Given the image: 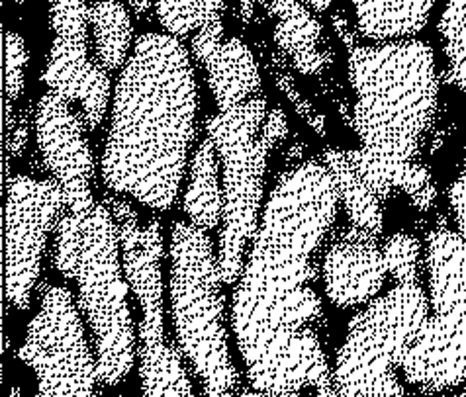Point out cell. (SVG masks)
<instances>
[{
	"mask_svg": "<svg viewBox=\"0 0 466 397\" xmlns=\"http://www.w3.org/2000/svg\"><path fill=\"white\" fill-rule=\"evenodd\" d=\"M20 358L35 374V397H98L96 356L85 337L79 303L65 286L44 293L25 329Z\"/></svg>",
	"mask_w": 466,
	"mask_h": 397,
	"instance_id": "8",
	"label": "cell"
},
{
	"mask_svg": "<svg viewBox=\"0 0 466 397\" xmlns=\"http://www.w3.org/2000/svg\"><path fill=\"white\" fill-rule=\"evenodd\" d=\"M449 203H451L452 215H455L457 232L466 241V155H464L459 176L452 181L449 188Z\"/></svg>",
	"mask_w": 466,
	"mask_h": 397,
	"instance_id": "28",
	"label": "cell"
},
{
	"mask_svg": "<svg viewBox=\"0 0 466 397\" xmlns=\"http://www.w3.org/2000/svg\"><path fill=\"white\" fill-rule=\"evenodd\" d=\"M273 76H275L277 86L284 94H287V98L294 104L296 112L308 122V125L312 127L316 134L326 135V120H323L321 114L300 94V91H298L294 81H292V76H289L287 73H280V71H275Z\"/></svg>",
	"mask_w": 466,
	"mask_h": 397,
	"instance_id": "27",
	"label": "cell"
},
{
	"mask_svg": "<svg viewBox=\"0 0 466 397\" xmlns=\"http://www.w3.org/2000/svg\"><path fill=\"white\" fill-rule=\"evenodd\" d=\"M198 86L188 49L171 34L137 37L114 88L102 178L149 210L173 208L197 135Z\"/></svg>",
	"mask_w": 466,
	"mask_h": 397,
	"instance_id": "2",
	"label": "cell"
},
{
	"mask_svg": "<svg viewBox=\"0 0 466 397\" xmlns=\"http://www.w3.org/2000/svg\"><path fill=\"white\" fill-rule=\"evenodd\" d=\"M222 164L210 137L200 144L190 159V178L185 192L183 208L188 222L204 232H214L224 220V186Z\"/></svg>",
	"mask_w": 466,
	"mask_h": 397,
	"instance_id": "18",
	"label": "cell"
},
{
	"mask_svg": "<svg viewBox=\"0 0 466 397\" xmlns=\"http://www.w3.org/2000/svg\"><path fill=\"white\" fill-rule=\"evenodd\" d=\"M321 163L328 166L333 176L335 186H338L339 192V200L351 225L379 237L384 227V215L380 208L382 200L374 194L355 171V166L349 161L347 151L326 149L321 155Z\"/></svg>",
	"mask_w": 466,
	"mask_h": 397,
	"instance_id": "20",
	"label": "cell"
},
{
	"mask_svg": "<svg viewBox=\"0 0 466 397\" xmlns=\"http://www.w3.org/2000/svg\"><path fill=\"white\" fill-rule=\"evenodd\" d=\"M153 6L167 34L180 40L206 24L222 20L226 0H155Z\"/></svg>",
	"mask_w": 466,
	"mask_h": 397,
	"instance_id": "22",
	"label": "cell"
},
{
	"mask_svg": "<svg viewBox=\"0 0 466 397\" xmlns=\"http://www.w3.org/2000/svg\"><path fill=\"white\" fill-rule=\"evenodd\" d=\"M6 397H22V395H20V390H18V388H12Z\"/></svg>",
	"mask_w": 466,
	"mask_h": 397,
	"instance_id": "35",
	"label": "cell"
},
{
	"mask_svg": "<svg viewBox=\"0 0 466 397\" xmlns=\"http://www.w3.org/2000/svg\"><path fill=\"white\" fill-rule=\"evenodd\" d=\"M355 93L353 130L360 147L347 151L362 181L380 200L406 192L420 212L433 208L437 188L418 161L437 114L439 79L433 49L420 40L349 49Z\"/></svg>",
	"mask_w": 466,
	"mask_h": 397,
	"instance_id": "3",
	"label": "cell"
},
{
	"mask_svg": "<svg viewBox=\"0 0 466 397\" xmlns=\"http://www.w3.org/2000/svg\"><path fill=\"white\" fill-rule=\"evenodd\" d=\"M306 3H308V6H312L318 12H326L335 3V0H306Z\"/></svg>",
	"mask_w": 466,
	"mask_h": 397,
	"instance_id": "34",
	"label": "cell"
},
{
	"mask_svg": "<svg viewBox=\"0 0 466 397\" xmlns=\"http://www.w3.org/2000/svg\"><path fill=\"white\" fill-rule=\"evenodd\" d=\"M275 18V44L292 67L308 76H319L333 63L329 45H323V25L302 0H270Z\"/></svg>",
	"mask_w": 466,
	"mask_h": 397,
	"instance_id": "16",
	"label": "cell"
},
{
	"mask_svg": "<svg viewBox=\"0 0 466 397\" xmlns=\"http://www.w3.org/2000/svg\"><path fill=\"white\" fill-rule=\"evenodd\" d=\"M430 315L420 282L396 284L359 312L335 358L333 386L341 397H406L398 370Z\"/></svg>",
	"mask_w": 466,
	"mask_h": 397,
	"instance_id": "7",
	"label": "cell"
},
{
	"mask_svg": "<svg viewBox=\"0 0 466 397\" xmlns=\"http://www.w3.org/2000/svg\"><path fill=\"white\" fill-rule=\"evenodd\" d=\"M35 139L42 159L65 196V212L86 217L95 206V159L85 137V120L61 94L47 91L35 108Z\"/></svg>",
	"mask_w": 466,
	"mask_h": 397,
	"instance_id": "11",
	"label": "cell"
},
{
	"mask_svg": "<svg viewBox=\"0 0 466 397\" xmlns=\"http://www.w3.org/2000/svg\"><path fill=\"white\" fill-rule=\"evenodd\" d=\"M206 132L222 164L224 220L218 264L226 284H236L261 222L268 155L287 139L289 120L280 106L268 110L267 98L257 94L236 108L214 114L206 122Z\"/></svg>",
	"mask_w": 466,
	"mask_h": 397,
	"instance_id": "5",
	"label": "cell"
},
{
	"mask_svg": "<svg viewBox=\"0 0 466 397\" xmlns=\"http://www.w3.org/2000/svg\"><path fill=\"white\" fill-rule=\"evenodd\" d=\"M339 192L321 161L284 173L261 213L231 300V327L253 390L341 397L314 323L316 253L338 217Z\"/></svg>",
	"mask_w": 466,
	"mask_h": 397,
	"instance_id": "1",
	"label": "cell"
},
{
	"mask_svg": "<svg viewBox=\"0 0 466 397\" xmlns=\"http://www.w3.org/2000/svg\"><path fill=\"white\" fill-rule=\"evenodd\" d=\"M382 254L388 274L396 284H416L420 282V241L408 233H396L384 243Z\"/></svg>",
	"mask_w": 466,
	"mask_h": 397,
	"instance_id": "26",
	"label": "cell"
},
{
	"mask_svg": "<svg viewBox=\"0 0 466 397\" xmlns=\"http://www.w3.org/2000/svg\"><path fill=\"white\" fill-rule=\"evenodd\" d=\"M169 298L177 344L206 397H238L239 374L228 342L226 284L208 232L175 222L169 245Z\"/></svg>",
	"mask_w": 466,
	"mask_h": 397,
	"instance_id": "4",
	"label": "cell"
},
{
	"mask_svg": "<svg viewBox=\"0 0 466 397\" xmlns=\"http://www.w3.org/2000/svg\"><path fill=\"white\" fill-rule=\"evenodd\" d=\"M79 310L93 335L100 383L120 386L134 368L137 337L127 305L118 225L106 202H96L85 222L83 249L76 266Z\"/></svg>",
	"mask_w": 466,
	"mask_h": 397,
	"instance_id": "6",
	"label": "cell"
},
{
	"mask_svg": "<svg viewBox=\"0 0 466 397\" xmlns=\"http://www.w3.org/2000/svg\"><path fill=\"white\" fill-rule=\"evenodd\" d=\"M49 24L54 44L44 83L69 104H79L88 130H96L110 106V73L88 59L90 6L86 0H49Z\"/></svg>",
	"mask_w": 466,
	"mask_h": 397,
	"instance_id": "10",
	"label": "cell"
},
{
	"mask_svg": "<svg viewBox=\"0 0 466 397\" xmlns=\"http://www.w3.org/2000/svg\"><path fill=\"white\" fill-rule=\"evenodd\" d=\"M105 202L118 225L124 274L141 310L137 339H161L165 337L161 223L151 220L141 225L137 213L124 198L108 196Z\"/></svg>",
	"mask_w": 466,
	"mask_h": 397,
	"instance_id": "12",
	"label": "cell"
},
{
	"mask_svg": "<svg viewBox=\"0 0 466 397\" xmlns=\"http://www.w3.org/2000/svg\"><path fill=\"white\" fill-rule=\"evenodd\" d=\"M333 28H335V32H338V35L341 37V42L351 49V47H355L357 44H355V35H353V32H351V28H349V20H347V16L345 15H335L333 16Z\"/></svg>",
	"mask_w": 466,
	"mask_h": 397,
	"instance_id": "30",
	"label": "cell"
},
{
	"mask_svg": "<svg viewBox=\"0 0 466 397\" xmlns=\"http://www.w3.org/2000/svg\"><path fill=\"white\" fill-rule=\"evenodd\" d=\"M238 397H302V393H268V392H241L238 393Z\"/></svg>",
	"mask_w": 466,
	"mask_h": 397,
	"instance_id": "33",
	"label": "cell"
},
{
	"mask_svg": "<svg viewBox=\"0 0 466 397\" xmlns=\"http://www.w3.org/2000/svg\"><path fill=\"white\" fill-rule=\"evenodd\" d=\"M65 212L63 190L56 181L16 174L6 196V298L24 312L42 271L47 237Z\"/></svg>",
	"mask_w": 466,
	"mask_h": 397,
	"instance_id": "9",
	"label": "cell"
},
{
	"mask_svg": "<svg viewBox=\"0 0 466 397\" xmlns=\"http://www.w3.org/2000/svg\"><path fill=\"white\" fill-rule=\"evenodd\" d=\"M90 32L95 37L96 61L108 73L124 69L132 49V18L122 3L96 0L90 6Z\"/></svg>",
	"mask_w": 466,
	"mask_h": 397,
	"instance_id": "21",
	"label": "cell"
},
{
	"mask_svg": "<svg viewBox=\"0 0 466 397\" xmlns=\"http://www.w3.org/2000/svg\"><path fill=\"white\" fill-rule=\"evenodd\" d=\"M139 397H194L187 358L169 339H137Z\"/></svg>",
	"mask_w": 466,
	"mask_h": 397,
	"instance_id": "19",
	"label": "cell"
},
{
	"mask_svg": "<svg viewBox=\"0 0 466 397\" xmlns=\"http://www.w3.org/2000/svg\"><path fill=\"white\" fill-rule=\"evenodd\" d=\"M192 55L206 73L218 112L261 94V74L251 49L239 37L224 35V20L206 24L192 35Z\"/></svg>",
	"mask_w": 466,
	"mask_h": 397,
	"instance_id": "15",
	"label": "cell"
},
{
	"mask_svg": "<svg viewBox=\"0 0 466 397\" xmlns=\"http://www.w3.org/2000/svg\"><path fill=\"white\" fill-rule=\"evenodd\" d=\"M377 239L351 225L333 239L323 257V288L338 307L370 303L379 296L388 274Z\"/></svg>",
	"mask_w": 466,
	"mask_h": 397,
	"instance_id": "14",
	"label": "cell"
},
{
	"mask_svg": "<svg viewBox=\"0 0 466 397\" xmlns=\"http://www.w3.org/2000/svg\"><path fill=\"white\" fill-rule=\"evenodd\" d=\"M86 217H76L69 212H63L56 227L54 245V264L59 274L67 280H75L76 266H79L83 235Z\"/></svg>",
	"mask_w": 466,
	"mask_h": 397,
	"instance_id": "24",
	"label": "cell"
},
{
	"mask_svg": "<svg viewBox=\"0 0 466 397\" xmlns=\"http://www.w3.org/2000/svg\"><path fill=\"white\" fill-rule=\"evenodd\" d=\"M445 397H466V393H457V395H445Z\"/></svg>",
	"mask_w": 466,
	"mask_h": 397,
	"instance_id": "36",
	"label": "cell"
},
{
	"mask_svg": "<svg viewBox=\"0 0 466 397\" xmlns=\"http://www.w3.org/2000/svg\"><path fill=\"white\" fill-rule=\"evenodd\" d=\"M126 3L136 12V15H146V12L153 6L155 0H126Z\"/></svg>",
	"mask_w": 466,
	"mask_h": 397,
	"instance_id": "32",
	"label": "cell"
},
{
	"mask_svg": "<svg viewBox=\"0 0 466 397\" xmlns=\"http://www.w3.org/2000/svg\"><path fill=\"white\" fill-rule=\"evenodd\" d=\"M12 3H15V5H22V3H24V0H12Z\"/></svg>",
	"mask_w": 466,
	"mask_h": 397,
	"instance_id": "37",
	"label": "cell"
},
{
	"mask_svg": "<svg viewBox=\"0 0 466 397\" xmlns=\"http://www.w3.org/2000/svg\"><path fill=\"white\" fill-rule=\"evenodd\" d=\"M5 54H6V102H5V124L8 135L16 125L15 104L22 94L25 65H28V49L18 32L5 34Z\"/></svg>",
	"mask_w": 466,
	"mask_h": 397,
	"instance_id": "25",
	"label": "cell"
},
{
	"mask_svg": "<svg viewBox=\"0 0 466 397\" xmlns=\"http://www.w3.org/2000/svg\"><path fill=\"white\" fill-rule=\"evenodd\" d=\"M239 18L243 24H251L255 18V0H238Z\"/></svg>",
	"mask_w": 466,
	"mask_h": 397,
	"instance_id": "31",
	"label": "cell"
},
{
	"mask_svg": "<svg viewBox=\"0 0 466 397\" xmlns=\"http://www.w3.org/2000/svg\"><path fill=\"white\" fill-rule=\"evenodd\" d=\"M400 370L421 393L447 392L464 383L466 313L430 310Z\"/></svg>",
	"mask_w": 466,
	"mask_h": 397,
	"instance_id": "13",
	"label": "cell"
},
{
	"mask_svg": "<svg viewBox=\"0 0 466 397\" xmlns=\"http://www.w3.org/2000/svg\"><path fill=\"white\" fill-rule=\"evenodd\" d=\"M437 0H353L357 30L372 42L410 40L420 34Z\"/></svg>",
	"mask_w": 466,
	"mask_h": 397,
	"instance_id": "17",
	"label": "cell"
},
{
	"mask_svg": "<svg viewBox=\"0 0 466 397\" xmlns=\"http://www.w3.org/2000/svg\"><path fill=\"white\" fill-rule=\"evenodd\" d=\"M25 141H28V118L25 114L20 116V122H16L15 130L8 135V151L12 157H20L25 149Z\"/></svg>",
	"mask_w": 466,
	"mask_h": 397,
	"instance_id": "29",
	"label": "cell"
},
{
	"mask_svg": "<svg viewBox=\"0 0 466 397\" xmlns=\"http://www.w3.org/2000/svg\"><path fill=\"white\" fill-rule=\"evenodd\" d=\"M449 81L466 94V0H449L439 18Z\"/></svg>",
	"mask_w": 466,
	"mask_h": 397,
	"instance_id": "23",
	"label": "cell"
}]
</instances>
